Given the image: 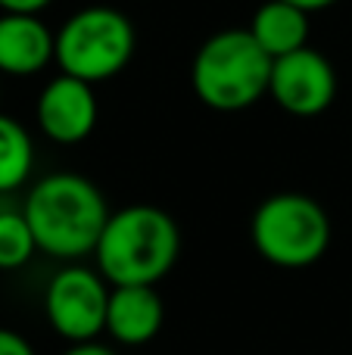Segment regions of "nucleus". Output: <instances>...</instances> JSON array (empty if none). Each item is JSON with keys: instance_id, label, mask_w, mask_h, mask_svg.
<instances>
[{"instance_id": "nucleus-8", "label": "nucleus", "mask_w": 352, "mask_h": 355, "mask_svg": "<svg viewBox=\"0 0 352 355\" xmlns=\"http://www.w3.org/2000/svg\"><path fill=\"white\" fill-rule=\"evenodd\" d=\"M97 97H94V85L72 75H56L53 81H47L37 97L35 119L37 128L47 141L72 147L91 137V131L97 128Z\"/></svg>"}, {"instance_id": "nucleus-10", "label": "nucleus", "mask_w": 352, "mask_h": 355, "mask_svg": "<svg viewBox=\"0 0 352 355\" xmlns=\"http://www.w3.org/2000/svg\"><path fill=\"white\" fill-rule=\"evenodd\" d=\"M162 321H166V306L156 287H112L106 334L118 346H143L156 340Z\"/></svg>"}, {"instance_id": "nucleus-3", "label": "nucleus", "mask_w": 352, "mask_h": 355, "mask_svg": "<svg viewBox=\"0 0 352 355\" xmlns=\"http://www.w3.org/2000/svg\"><path fill=\"white\" fill-rule=\"evenodd\" d=\"M272 62L274 60L259 47L249 28L218 31L193 56V94L215 112L249 110L268 94Z\"/></svg>"}, {"instance_id": "nucleus-13", "label": "nucleus", "mask_w": 352, "mask_h": 355, "mask_svg": "<svg viewBox=\"0 0 352 355\" xmlns=\"http://www.w3.org/2000/svg\"><path fill=\"white\" fill-rule=\"evenodd\" d=\"M37 240L22 209H0V271H19L35 259Z\"/></svg>"}, {"instance_id": "nucleus-2", "label": "nucleus", "mask_w": 352, "mask_h": 355, "mask_svg": "<svg viewBox=\"0 0 352 355\" xmlns=\"http://www.w3.org/2000/svg\"><path fill=\"white\" fill-rule=\"evenodd\" d=\"M181 256V227L166 209L134 202L109 215L94 250L112 287H156Z\"/></svg>"}, {"instance_id": "nucleus-7", "label": "nucleus", "mask_w": 352, "mask_h": 355, "mask_svg": "<svg viewBox=\"0 0 352 355\" xmlns=\"http://www.w3.org/2000/svg\"><path fill=\"white\" fill-rule=\"evenodd\" d=\"M268 97L297 119H315L334 103L337 75L334 66L318 50L299 47L272 62Z\"/></svg>"}, {"instance_id": "nucleus-16", "label": "nucleus", "mask_w": 352, "mask_h": 355, "mask_svg": "<svg viewBox=\"0 0 352 355\" xmlns=\"http://www.w3.org/2000/svg\"><path fill=\"white\" fill-rule=\"evenodd\" d=\"M62 355H118V352L109 349L106 343H100V340H87V343H72Z\"/></svg>"}, {"instance_id": "nucleus-1", "label": "nucleus", "mask_w": 352, "mask_h": 355, "mask_svg": "<svg viewBox=\"0 0 352 355\" xmlns=\"http://www.w3.org/2000/svg\"><path fill=\"white\" fill-rule=\"evenodd\" d=\"M22 212L37 240V252L60 262L94 256L112 215L97 184L75 172H53L35 181Z\"/></svg>"}, {"instance_id": "nucleus-9", "label": "nucleus", "mask_w": 352, "mask_h": 355, "mask_svg": "<svg viewBox=\"0 0 352 355\" xmlns=\"http://www.w3.org/2000/svg\"><path fill=\"white\" fill-rule=\"evenodd\" d=\"M56 56V35L31 12L0 16V72L28 78L50 66Z\"/></svg>"}, {"instance_id": "nucleus-14", "label": "nucleus", "mask_w": 352, "mask_h": 355, "mask_svg": "<svg viewBox=\"0 0 352 355\" xmlns=\"http://www.w3.org/2000/svg\"><path fill=\"white\" fill-rule=\"evenodd\" d=\"M0 355H37V352L19 331L0 327Z\"/></svg>"}, {"instance_id": "nucleus-17", "label": "nucleus", "mask_w": 352, "mask_h": 355, "mask_svg": "<svg viewBox=\"0 0 352 355\" xmlns=\"http://www.w3.org/2000/svg\"><path fill=\"white\" fill-rule=\"evenodd\" d=\"M287 3L299 6V10H306V12H318V10H328V6H334L337 0H287Z\"/></svg>"}, {"instance_id": "nucleus-6", "label": "nucleus", "mask_w": 352, "mask_h": 355, "mask_svg": "<svg viewBox=\"0 0 352 355\" xmlns=\"http://www.w3.org/2000/svg\"><path fill=\"white\" fill-rule=\"evenodd\" d=\"M112 284L87 265H66L50 277L44 290L47 321L69 343H87L106 334V309H109Z\"/></svg>"}, {"instance_id": "nucleus-12", "label": "nucleus", "mask_w": 352, "mask_h": 355, "mask_svg": "<svg viewBox=\"0 0 352 355\" xmlns=\"http://www.w3.org/2000/svg\"><path fill=\"white\" fill-rule=\"evenodd\" d=\"M31 172H35L31 135L12 116L0 112V193H12L28 184Z\"/></svg>"}, {"instance_id": "nucleus-15", "label": "nucleus", "mask_w": 352, "mask_h": 355, "mask_svg": "<svg viewBox=\"0 0 352 355\" xmlns=\"http://www.w3.org/2000/svg\"><path fill=\"white\" fill-rule=\"evenodd\" d=\"M50 3H53V0H0V10L3 12H31V16H37V12Z\"/></svg>"}, {"instance_id": "nucleus-11", "label": "nucleus", "mask_w": 352, "mask_h": 355, "mask_svg": "<svg viewBox=\"0 0 352 355\" xmlns=\"http://www.w3.org/2000/svg\"><path fill=\"white\" fill-rule=\"evenodd\" d=\"M249 35L259 41V47L272 60H278V56H287L293 50L306 47V41H309V12L287 3V0H268L256 10L253 22H249Z\"/></svg>"}, {"instance_id": "nucleus-4", "label": "nucleus", "mask_w": 352, "mask_h": 355, "mask_svg": "<svg viewBox=\"0 0 352 355\" xmlns=\"http://www.w3.org/2000/svg\"><path fill=\"white\" fill-rule=\"evenodd\" d=\"M331 215L306 193H274L256 206L249 218V240L256 252L274 268H312L331 250Z\"/></svg>"}, {"instance_id": "nucleus-5", "label": "nucleus", "mask_w": 352, "mask_h": 355, "mask_svg": "<svg viewBox=\"0 0 352 355\" xmlns=\"http://www.w3.org/2000/svg\"><path fill=\"white\" fill-rule=\"evenodd\" d=\"M134 56V25L112 6H87L62 22L56 31L53 62L62 75L87 85L109 81Z\"/></svg>"}]
</instances>
